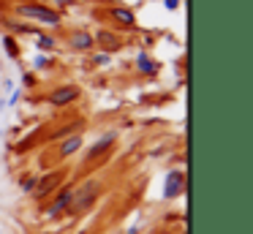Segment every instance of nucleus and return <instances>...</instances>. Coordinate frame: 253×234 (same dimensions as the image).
I'll use <instances>...</instances> for the list:
<instances>
[{"mask_svg":"<svg viewBox=\"0 0 253 234\" xmlns=\"http://www.w3.org/2000/svg\"><path fill=\"white\" fill-rule=\"evenodd\" d=\"M106 190V183L101 177H87L84 183L74 185V196H71V204H68V218H82L93 210L95 204L101 201Z\"/></svg>","mask_w":253,"mask_h":234,"instance_id":"obj_1","label":"nucleus"},{"mask_svg":"<svg viewBox=\"0 0 253 234\" xmlns=\"http://www.w3.org/2000/svg\"><path fill=\"white\" fill-rule=\"evenodd\" d=\"M11 11L17 19H25L30 25H44V27L63 25V11H57L55 5L44 3V0H22V3H14Z\"/></svg>","mask_w":253,"mask_h":234,"instance_id":"obj_2","label":"nucleus"},{"mask_svg":"<svg viewBox=\"0 0 253 234\" xmlns=\"http://www.w3.org/2000/svg\"><path fill=\"white\" fill-rule=\"evenodd\" d=\"M66 177H68V172L63 166H55V169L41 172L39 180H36V188H33V193H30V199L33 201H46L57 188H60V185H66Z\"/></svg>","mask_w":253,"mask_h":234,"instance_id":"obj_3","label":"nucleus"},{"mask_svg":"<svg viewBox=\"0 0 253 234\" xmlns=\"http://www.w3.org/2000/svg\"><path fill=\"white\" fill-rule=\"evenodd\" d=\"M117 139H120V131L117 128H109V131H104V134H98V139L82 152V163L84 166H93L95 161H101L104 155H109L112 147L117 144Z\"/></svg>","mask_w":253,"mask_h":234,"instance_id":"obj_4","label":"nucleus"},{"mask_svg":"<svg viewBox=\"0 0 253 234\" xmlns=\"http://www.w3.org/2000/svg\"><path fill=\"white\" fill-rule=\"evenodd\" d=\"M71 196H74V185H71V183L60 185V188H57L55 193L49 196V201H46V207H44V218H46V221L66 218L68 204H71Z\"/></svg>","mask_w":253,"mask_h":234,"instance_id":"obj_5","label":"nucleus"},{"mask_svg":"<svg viewBox=\"0 0 253 234\" xmlns=\"http://www.w3.org/2000/svg\"><path fill=\"white\" fill-rule=\"evenodd\" d=\"M79 98H82V87L79 85H57L46 93L44 101L49 103L52 109H68V106H74Z\"/></svg>","mask_w":253,"mask_h":234,"instance_id":"obj_6","label":"nucleus"},{"mask_svg":"<svg viewBox=\"0 0 253 234\" xmlns=\"http://www.w3.org/2000/svg\"><path fill=\"white\" fill-rule=\"evenodd\" d=\"M185 193V172H182L180 166H171V169H166V174H164V201H174V199H180V196Z\"/></svg>","mask_w":253,"mask_h":234,"instance_id":"obj_7","label":"nucleus"},{"mask_svg":"<svg viewBox=\"0 0 253 234\" xmlns=\"http://www.w3.org/2000/svg\"><path fill=\"white\" fill-rule=\"evenodd\" d=\"M104 16L115 27H120V30H133V27H136V14H133V8H128V5L115 3L104 11Z\"/></svg>","mask_w":253,"mask_h":234,"instance_id":"obj_8","label":"nucleus"},{"mask_svg":"<svg viewBox=\"0 0 253 234\" xmlns=\"http://www.w3.org/2000/svg\"><path fill=\"white\" fill-rule=\"evenodd\" d=\"M82 150H84V134H71V136H66V139L57 141L55 158L57 161H68V158H74Z\"/></svg>","mask_w":253,"mask_h":234,"instance_id":"obj_9","label":"nucleus"},{"mask_svg":"<svg viewBox=\"0 0 253 234\" xmlns=\"http://www.w3.org/2000/svg\"><path fill=\"white\" fill-rule=\"evenodd\" d=\"M93 41H95V47H101L104 52H117V49H123V36L117 30H109V27H98V30L93 33Z\"/></svg>","mask_w":253,"mask_h":234,"instance_id":"obj_10","label":"nucleus"},{"mask_svg":"<svg viewBox=\"0 0 253 234\" xmlns=\"http://www.w3.org/2000/svg\"><path fill=\"white\" fill-rule=\"evenodd\" d=\"M66 41H68V47H71L74 52H79V54H90V52L95 49L93 33H90V30H82V27H77V30L68 33Z\"/></svg>","mask_w":253,"mask_h":234,"instance_id":"obj_11","label":"nucleus"},{"mask_svg":"<svg viewBox=\"0 0 253 234\" xmlns=\"http://www.w3.org/2000/svg\"><path fill=\"white\" fill-rule=\"evenodd\" d=\"M133 68L139 71L142 76H147V79H153V76H158V71H161V65H158V60L153 57L150 52H136V57H133Z\"/></svg>","mask_w":253,"mask_h":234,"instance_id":"obj_12","label":"nucleus"},{"mask_svg":"<svg viewBox=\"0 0 253 234\" xmlns=\"http://www.w3.org/2000/svg\"><path fill=\"white\" fill-rule=\"evenodd\" d=\"M33 44H36V52H41V54H52V52H57V36H52V33H46V30H39L33 36Z\"/></svg>","mask_w":253,"mask_h":234,"instance_id":"obj_13","label":"nucleus"},{"mask_svg":"<svg viewBox=\"0 0 253 234\" xmlns=\"http://www.w3.org/2000/svg\"><path fill=\"white\" fill-rule=\"evenodd\" d=\"M3 25H6V30L11 33L14 38L17 36H36V33H39V27L30 25V22H25V19H11V16H6Z\"/></svg>","mask_w":253,"mask_h":234,"instance_id":"obj_14","label":"nucleus"},{"mask_svg":"<svg viewBox=\"0 0 253 234\" xmlns=\"http://www.w3.org/2000/svg\"><path fill=\"white\" fill-rule=\"evenodd\" d=\"M82 131H84V120H71V123L60 125L57 131H52L49 139L52 141H60V139H66V136H71V134H82Z\"/></svg>","mask_w":253,"mask_h":234,"instance_id":"obj_15","label":"nucleus"},{"mask_svg":"<svg viewBox=\"0 0 253 234\" xmlns=\"http://www.w3.org/2000/svg\"><path fill=\"white\" fill-rule=\"evenodd\" d=\"M3 49H6V57L8 60H19V54H22V49H19V41L11 36V33H3Z\"/></svg>","mask_w":253,"mask_h":234,"instance_id":"obj_16","label":"nucleus"},{"mask_svg":"<svg viewBox=\"0 0 253 234\" xmlns=\"http://www.w3.org/2000/svg\"><path fill=\"white\" fill-rule=\"evenodd\" d=\"M90 65H95V68H106V65H112V54L104 52V49H93V52H90Z\"/></svg>","mask_w":253,"mask_h":234,"instance_id":"obj_17","label":"nucleus"},{"mask_svg":"<svg viewBox=\"0 0 253 234\" xmlns=\"http://www.w3.org/2000/svg\"><path fill=\"white\" fill-rule=\"evenodd\" d=\"M36 180H39V174H36V172L22 174V177H19V190H22L25 196H30V193H33V188H36Z\"/></svg>","mask_w":253,"mask_h":234,"instance_id":"obj_18","label":"nucleus"},{"mask_svg":"<svg viewBox=\"0 0 253 234\" xmlns=\"http://www.w3.org/2000/svg\"><path fill=\"white\" fill-rule=\"evenodd\" d=\"M52 65H55V57H52V54H36L33 57V71L36 74H39V71H46V68H52Z\"/></svg>","mask_w":253,"mask_h":234,"instance_id":"obj_19","label":"nucleus"},{"mask_svg":"<svg viewBox=\"0 0 253 234\" xmlns=\"http://www.w3.org/2000/svg\"><path fill=\"white\" fill-rule=\"evenodd\" d=\"M36 82H39V74H36V71H25L22 74V85L25 87H36Z\"/></svg>","mask_w":253,"mask_h":234,"instance_id":"obj_20","label":"nucleus"},{"mask_svg":"<svg viewBox=\"0 0 253 234\" xmlns=\"http://www.w3.org/2000/svg\"><path fill=\"white\" fill-rule=\"evenodd\" d=\"M161 3H164L166 11H177V8L182 5V0H161Z\"/></svg>","mask_w":253,"mask_h":234,"instance_id":"obj_21","label":"nucleus"},{"mask_svg":"<svg viewBox=\"0 0 253 234\" xmlns=\"http://www.w3.org/2000/svg\"><path fill=\"white\" fill-rule=\"evenodd\" d=\"M52 3H55L57 11H60V8H68V5H77L79 0H52Z\"/></svg>","mask_w":253,"mask_h":234,"instance_id":"obj_22","label":"nucleus"},{"mask_svg":"<svg viewBox=\"0 0 253 234\" xmlns=\"http://www.w3.org/2000/svg\"><path fill=\"white\" fill-rule=\"evenodd\" d=\"M19 95H22V90H17V87H14V90H11V95L6 98V103H8V106H14V103L19 101Z\"/></svg>","mask_w":253,"mask_h":234,"instance_id":"obj_23","label":"nucleus"},{"mask_svg":"<svg viewBox=\"0 0 253 234\" xmlns=\"http://www.w3.org/2000/svg\"><path fill=\"white\" fill-rule=\"evenodd\" d=\"M139 229H142V226H139V223H136V226H131V229H128L126 234H139Z\"/></svg>","mask_w":253,"mask_h":234,"instance_id":"obj_24","label":"nucleus"},{"mask_svg":"<svg viewBox=\"0 0 253 234\" xmlns=\"http://www.w3.org/2000/svg\"><path fill=\"white\" fill-rule=\"evenodd\" d=\"M3 106H6V101H0V112H3Z\"/></svg>","mask_w":253,"mask_h":234,"instance_id":"obj_25","label":"nucleus"},{"mask_svg":"<svg viewBox=\"0 0 253 234\" xmlns=\"http://www.w3.org/2000/svg\"><path fill=\"white\" fill-rule=\"evenodd\" d=\"M101 3H106V0H101Z\"/></svg>","mask_w":253,"mask_h":234,"instance_id":"obj_26","label":"nucleus"}]
</instances>
